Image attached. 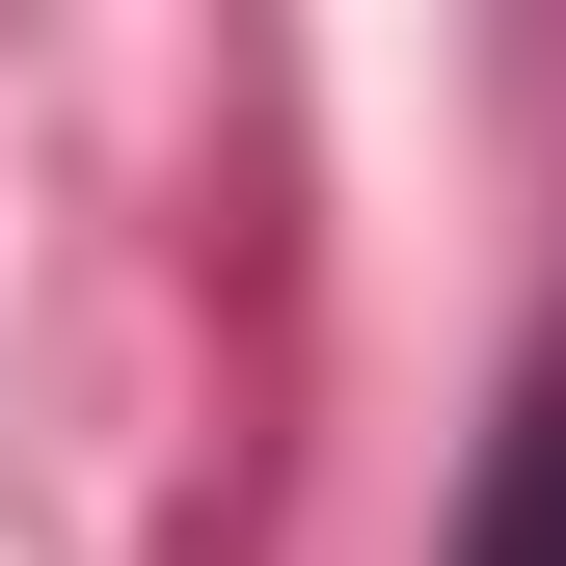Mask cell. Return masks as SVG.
I'll list each match as a JSON object with an SVG mask.
<instances>
[{"instance_id":"1","label":"cell","mask_w":566,"mask_h":566,"mask_svg":"<svg viewBox=\"0 0 566 566\" xmlns=\"http://www.w3.org/2000/svg\"><path fill=\"white\" fill-rule=\"evenodd\" d=\"M459 566H566V378L513 405V459H485V539H459Z\"/></svg>"}]
</instances>
